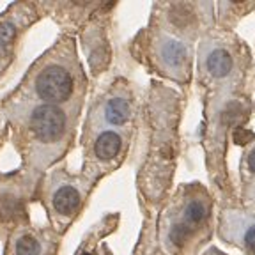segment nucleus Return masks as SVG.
<instances>
[{"instance_id": "f257e3e1", "label": "nucleus", "mask_w": 255, "mask_h": 255, "mask_svg": "<svg viewBox=\"0 0 255 255\" xmlns=\"http://www.w3.org/2000/svg\"><path fill=\"white\" fill-rule=\"evenodd\" d=\"M75 78L62 64L52 62L44 66L34 78V92L48 105H60L71 98Z\"/></svg>"}, {"instance_id": "f03ea898", "label": "nucleus", "mask_w": 255, "mask_h": 255, "mask_svg": "<svg viewBox=\"0 0 255 255\" xmlns=\"http://www.w3.org/2000/svg\"><path fill=\"white\" fill-rule=\"evenodd\" d=\"M32 133L43 142H55L66 131V114L57 105H37L28 119Z\"/></svg>"}, {"instance_id": "7ed1b4c3", "label": "nucleus", "mask_w": 255, "mask_h": 255, "mask_svg": "<svg viewBox=\"0 0 255 255\" xmlns=\"http://www.w3.org/2000/svg\"><path fill=\"white\" fill-rule=\"evenodd\" d=\"M236 241L248 255H255V218L245 216L238 211H229L225 215V231L222 236Z\"/></svg>"}, {"instance_id": "20e7f679", "label": "nucleus", "mask_w": 255, "mask_h": 255, "mask_svg": "<svg viewBox=\"0 0 255 255\" xmlns=\"http://www.w3.org/2000/svg\"><path fill=\"white\" fill-rule=\"evenodd\" d=\"M200 64H202L204 73H207L215 80L227 78L232 73V68H234V60H232V55L229 53L227 48L215 46V44L204 46Z\"/></svg>"}, {"instance_id": "39448f33", "label": "nucleus", "mask_w": 255, "mask_h": 255, "mask_svg": "<svg viewBox=\"0 0 255 255\" xmlns=\"http://www.w3.org/2000/svg\"><path fill=\"white\" fill-rule=\"evenodd\" d=\"M158 59L170 71H181L188 62V48L170 36H161L158 43Z\"/></svg>"}, {"instance_id": "423d86ee", "label": "nucleus", "mask_w": 255, "mask_h": 255, "mask_svg": "<svg viewBox=\"0 0 255 255\" xmlns=\"http://www.w3.org/2000/svg\"><path fill=\"white\" fill-rule=\"evenodd\" d=\"M82 197L80 191L71 184H60L52 195V206L53 211L60 216H69L78 209Z\"/></svg>"}, {"instance_id": "0eeeda50", "label": "nucleus", "mask_w": 255, "mask_h": 255, "mask_svg": "<svg viewBox=\"0 0 255 255\" xmlns=\"http://www.w3.org/2000/svg\"><path fill=\"white\" fill-rule=\"evenodd\" d=\"M121 145H123V140L121 135L116 131H103L94 142V152L96 156L103 161L116 158L121 151Z\"/></svg>"}, {"instance_id": "6e6552de", "label": "nucleus", "mask_w": 255, "mask_h": 255, "mask_svg": "<svg viewBox=\"0 0 255 255\" xmlns=\"http://www.w3.org/2000/svg\"><path fill=\"white\" fill-rule=\"evenodd\" d=\"M207 211H209V207H207V202L204 199H190L186 202V206H184L183 223L188 227L197 225V223H200L206 218Z\"/></svg>"}, {"instance_id": "1a4fd4ad", "label": "nucleus", "mask_w": 255, "mask_h": 255, "mask_svg": "<svg viewBox=\"0 0 255 255\" xmlns=\"http://www.w3.org/2000/svg\"><path fill=\"white\" fill-rule=\"evenodd\" d=\"M129 117V105L123 98H114L105 107V119L110 124H123Z\"/></svg>"}, {"instance_id": "9d476101", "label": "nucleus", "mask_w": 255, "mask_h": 255, "mask_svg": "<svg viewBox=\"0 0 255 255\" xmlns=\"http://www.w3.org/2000/svg\"><path fill=\"white\" fill-rule=\"evenodd\" d=\"M16 36V25L12 20L0 21V59H5L11 52L12 41Z\"/></svg>"}, {"instance_id": "9b49d317", "label": "nucleus", "mask_w": 255, "mask_h": 255, "mask_svg": "<svg viewBox=\"0 0 255 255\" xmlns=\"http://www.w3.org/2000/svg\"><path fill=\"white\" fill-rule=\"evenodd\" d=\"M14 255H41V245L34 236H21L14 245Z\"/></svg>"}, {"instance_id": "f8f14e48", "label": "nucleus", "mask_w": 255, "mask_h": 255, "mask_svg": "<svg viewBox=\"0 0 255 255\" xmlns=\"http://www.w3.org/2000/svg\"><path fill=\"white\" fill-rule=\"evenodd\" d=\"M190 234H191V229L188 227V225H184L183 222H179V223H174L170 227V231H168V239H170L172 245L181 247V245H184L188 241Z\"/></svg>"}, {"instance_id": "ddd939ff", "label": "nucleus", "mask_w": 255, "mask_h": 255, "mask_svg": "<svg viewBox=\"0 0 255 255\" xmlns=\"http://www.w3.org/2000/svg\"><path fill=\"white\" fill-rule=\"evenodd\" d=\"M252 138H254V135H252L250 131H245V129H238L234 135V140L238 143H247L248 140H252Z\"/></svg>"}, {"instance_id": "4468645a", "label": "nucleus", "mask_w": 255, "mask_h": 255, "mask_svg": "<svg viewBox=\"0 0 255 255\" xmlns=\"http://www.w3.org/2000/svg\"><path fill=\"white\" fill-rule=\"evenodd\" d=\"M247 163H248V168H250V172H254V174H255V147L252 149L250 152H248Z\"/></svg>"}]
</instances>
